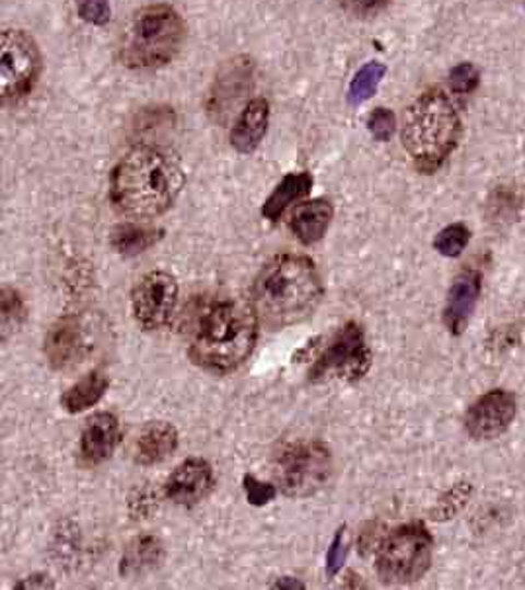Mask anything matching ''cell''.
<instances>
[{
    "label": "cell",
    "mask_w": 525,
    "mask_h": 590,
    "mask_svg": "<svg viewBox=\"0 0 525 590\" xmlns=\"http://www.w3.org/2000/svg\"><path fill=\"white\" fill-rule=\"evenodd\" d=\"M54 579H49L46 572H36V575H30V577H26V579H22V581L16 582V587H14V589H54Z\"/></svg>",
    "instance_id": "obj_35"
},
{
    "label": "cell",
    "mask_w": 525,
    "mask_h": 590,
    "mask_svg": "<svg viewBox=\"0 0 525 590\" xmlns=\"http://www.w3.org/2000/svg\"><path fill=\"white\" fill-rule=\"evenodd\" d=\"M323 293L320 274L308 256L281 253L256 276L253 305L262 325L280 331L311 317Z\"/></svg>",
    "instance_id": "obj_3"
},
{
    "label": "cell",
    "mask_w": 525,
    "mask_h": 590,
    "mask_svg": "<svg viewBox=\"0 0 525 590\" xmlns=\"http://www.w3.org/2000/svg\"><path fill=\"white\" fill-rule=\"evenodd\" d=\"M372 348L362 325L355 321H348L336 331L330 343L313 358V366L308 370V382L326 383L360 382L372 370Z\"/></svg>",
    "instance_id": "obj_8"
},
{
    "label": "cell",
    "mask_w": 525,
    "mask_h": 590,
    "mask_svg": "<svg viewBox=\"0 0 525 590\" xmlns=\"http://www.w3.org/2000/svg\"><path fill=\"white\" fill-rule=\"evenodd\" d=\"M2 328L7 333L9 331H14L24 323L26 319V303H24V298L20 296L19 290L10 288V286H2Z\"/></svg>",
    "instance_id": "obj_27"
},
{
    "label": "cell",
    "mask_w": 525,
    "mask_h": 590,
    "mask_svg": "<svg viewBox=\"0 0 525 590\" xmlns=\"http://www.w3.org/2000/svg\"><path fill=\"white\" fill-rule=\"evenodd\" d=\"M164 236L163 229L147 228L139 223H121L112 231L109 245L121 256L143 255Z\"/></svg>",
    "instance_id": "obj_23"
},
{
    "label": "cell",
    "mask_w": 525,
    "mask_h": 590,
    "mask_svg": "<svg viewBox=\"0 0 525 590\" xmlns=\"http://www.w3.org/2000/svg\"><path fill=\"white\" fill-rule=\"evenodd\" d=\"M346 527H340L336 530L335 537H332V544L328 547V554H326V575L332 579L335 575L340 572V569L345 567L346 555H348V544H346Z\"/></svg>",
    "instance_id": "obj_32"
},
{
    "label": "cell",
    "mask_w": 525,
    "mask_h": 590,
    "mask_svg": "<svg viewBox=\"0 0 525 590\" xmlns=\"http://www.w3.org/2000/svg\"><path fill=\"white\" fill-rule=\"evenodd\" d=\"M387 73V67L377 61L363 65L362 69L353 77L352 84H350V91H348V102L352 106H360L365 101H370L373 94L377 92L380 82L383 81V77Z\"/></svg>",
    "instance_id": "obj_24"
},
{
    "label": "cell",
    "mask_w": 525,
    "mask_h": 590,
    "mask_svg": "<svg viewBox=\"0 0 525 590\" xmlns=\"http://www.w3.org/2000/svg\"><path fill=\"white\" fill-rule=\"evenodd\" d=\"M459 137L462 119L442 89H428L405 109L400 139L418 173H438L455 151Z\"/></svg>",
    "instance_id": "obj_4"
},
{
    "label": "cell",
    "mask_w": 525,
    "mask_h": 590,
    "mask_svg": "<svg viewBox=\"0 0 525 590\" xmlns=\"http://www.w3.org/2000/svg\"><path fill=\"white\" fill-rule=\"evenodd\" d=\"M332 218H335V208L326 198L305 201L291 213V233L301 245H315L325 236L332 223Z\"/></svg>",
    "instance_id": "obj_19"
},
{
    "label": "cell",
    "mask_w": 525,
    "mask_h": 590,
    "mask_svg": "<svg viewBox=\"0 0 525 590\" xmlns=\"http://www.w3.org/2000/svg\"><path fill=\"white\" fill-rule=\"evenodd\" d=\"M215 485L213 467L203 458H188L164 483V497L180 507H194L208 497Z\"/></svg>",
    "instance_id": "obj_13"
},
{
    "label": "cell",
    "mask_w": 525,
    "mask_h": 590,
    "mask_svg": "<svg viewBox=\"0 0 525 590\" xmlns=\"http://www.w3.org/2000/svg\"><path fill=\"white\" fill-rule=\"evenodd\" d=\"M480 296V274L465 270L455 278L444 308L445 327L452 335H463L471 321Z\"/></svg>",
    "instance_id": "obj_16"
},
{
    "label": "cell",
    "mask_w": 525,
    "mask_h": 590,
    "mask_svg": "<svg viewBox=\"0 0 525 590\" xmlns=\"http://www.w3.org/2000/svg\"><path fill=\"white\" fill-rule=\"evenodd\" d=\"M109 380L106 373L91 372L81 378L79 382L73 383L69 390L61 395V407L71 415H79L84 410L94 407L98 401L104 397L108 391Z\"/></svg>",
    "instance_id": "obj_22"
},
{
    "label": "cell",
    "mask_w": 525,
    "mask_h": 590,
    "mask_svg": "<svg viewBox=\"0 0 525 590\" xmlns=\"http://www.w3.org/2000/svg\"><path fill=\"white\" fill-rule=\"evenodd\" d=\"M368 129L377 141L387 143L397 134V116L389 108H375L368 119Z\"/></svg>",
    "instance_id": "obj_28"
},
{
    "label": "cell",
    "mask_w": 525,
    "mask_h": 590,
    "mask_svg": "<svg viewBox=\"0 0 525 590\" xmlns=\"http://www.w3.org/2000/svg\"><path fill=\"white\" fill-rule=\"evenodd\" d=\"M270 124V104L266 99H253L231 129V146L235 151L250 154L262 143Z\"/></svg>",
    "instance_id": "obj_17"
},
{
    "label": "cell",
    "mask_w": 525,
    "mask_h": 590,
    "mask_svg": "<svg viewBox=\"0 0 525 590\" xmlns=\"http://www.w3.org/2000/svg\"><path fill=\"white\" fill-rule=\"evenodd\" d=\"M94 348V335L86 323V319L77 313H67L63 317L57 319L54 325L49 327L46 336L47 362L49 366L61 372V370H71L74 366L91 355Z\"/></svg>",
    "instance_id": "obj_11"
},
{
    "label": "cell",
    "mask_w": 525,
    "mask_h": 590,
    "mask_svg": "<svg viewBox=\"0 0 525 590\" xmlns=\"http://www.w3.org/2000/svg\"><path fill=\"white\" fill-rule=\"evenodd\" d=\"M471 493L472 489L469 483H457V485H453L452 489L447 490L444 497L438 500L434 509L430 510V518L435 520V522H442V520H450V518L455 517L467 505Z\"/></svg>",
    "instance_id": "obj_26"
},
{
    "label": "cell",
    "mask_w": 525,
    "mask_h": 590,
    "mask_svg": "<svg viewBox=\"0 0 525 590\" xmlns=\"http://www.w3.org/2000/svg\"><path fill=\"white\" fill-rule=\"evenodd\" d=\"M186 39L180 12L153 4L136 12L119 39V61L127 69H156L171 63Z\"/></svg>",
    "instance_id": "obj_5"
},
{
    "label": "cell",
    "mask_w": 525,
    "mask_h": 590,
    "mask_svg": "<svg viewBox=\"0 0 525 590\" xmlns=\"http://www.w3.org/2000/svg\"><path fill=\"white\" fill-rule=\"evenodd\" d=\"M272 589L278 590H303L305 589V582H301L295 577H281L278 581L272 582Z\"/></svg>",
    "instance_id": "obj_36"
},
{
    "label": "cell",
    "mask_w": 525,
    "mask_h": 590,
    "mask_svg": "<svg viewBox=\"0 0 525 590\" xmlns=\"http://www.w3.org/2000/svg\"><path fill=\"white\" fill-rule=\"evenodd\" d=\"M163 562V542L156 536H151V534H143V536H137L131 544L127 545L124 557L119 562V575L124 579L141 577V575L154 571Z\"/></svg>",
    "instance_id": "obj_20"
},
{
    "label": "cell",
    "mask_w": 525,
    "mask_h": 590,
    "mask_svg": "<svg viewBox=\"0 0 525 590\" xmlns=\"http://www.w3.org/2000/svg\"><path fill=\"white\" fill-rule=\"evenodd\" d=\"M479 84V71L475 65L459 63L450 73V86L455 94H471Z\"/></svg>",
    "instance_id": "obj_31"
},
{
    "label": "cell",
    "mask_w": 525,
    "mask_h": 590,
    "mask_svg": "<svg viewBox=\"0 0 525 590\" xmlns=\"http://www.w3.org/2000/svg\"><path fill=\"white\" fill-rule=\"evenodd\" d=\"M258 313L253 301L218 298L206 303L191 328L188 356L206 372H235L250 358L258 340Z\"/></svg>",
    "instance_id": "obj_2"
},
{
    "label": "cell",
    "mask_w": 525,
    "mask_h": 590,
    "mask_svg": "<svg viewBox=\"0 0 525 590\" xmlns=\"http://www.w3.org/2000/svg\"><path fill=\"white\" fill-rule=\"evenodd\" d=\"M389 0H342V7L355 16H372L380 12Z\"/></svg>",
    "instance_id": "obj_34"
},
{
    "label": "cell",
    "mask_w": 525,
    "mask_h": 590,
    "mask_svg": "<svg viewBox=\"0 0 525 590\" xmlns=\"http://www.w3.org/2000/svg\"><path fill=\"white\" fill-rule=\"evenodd\" d=\"M313 188L311 173H293L281 178L276 190L264 201L262 216L270 221H280L281 216L291 208L295 201L305 200Z\"/></svg>",
    "instance_id": "obj_21"
},
{
    "label": "cell",
    "mask_w": 525,
    "mask_h": 590,
    "mask_svg": "<svg viewBox=\"0 0 525 590\" xmlns=\"http://www.w3.org/2000/svg\"><path fill=\"white\" fill-rule=\"evenodd\" d=\"M156 497H154L153 489L151 487H141V489L133 490V495L129 497V512L133 514V518H151L154 510H156Z\"/></svg>",
    "instance_id": "obj_33"
},
{
    "label": "cell",
    "mask_w": 525,
    "mask_h": 590,
    "mask_svg": "<svg viewBox=\"0 0 525 590\" xmlns=\"http://www.w3.org/2000/svg\"><path fill=\"white\" fill-rule=\"evenodd\" d=\"M178 282L173 274L153 270L131 290V311L143 331H159L173 321L178 305Z\"/></svg>",
    "instance_id": "obj_10"
},
{
    "label": "cell",
    "mask_w": 525,
    "mask_h": 590,
    "mask_svg": "<svg viewBox=\"0 0 525 590\" xmlns=\"http://www.w3.org/2000/svg\"><path fill=\"white\" fill-rule=\"evenodd\" d=\"M332 454L320 440H295L276 458V479L285 497L307 499L323 489L332 475Z\"/></svg>",
    "instance_id": "obj_7"
},
{
    "label": "cell",
    "mask_w": 525,
    "mask_h": 590,
    "mask_svg": "<svg viewBox=\"0 0 525 590\" xmlns=\"http://www.w3.org/2000/svg\"><path fill=\"white\" fill-rule=\"evenodd\" d=\"M434 540L422 522H408L381 537L375 554V571L385 585H412L424 577L432 565Z\"/></svg>",
    "instance_id": "obj_6"
},
{
    "label": "cell",
    "mask_w": 525,
    "mask_h": 590,
    "mask_svg": "<svg viewBox=\"0 0 525 590\" xmlns=\"http://www.w3.org/2000/svg\"><path fill=\"white\" fill-rule=\"evenodd\" d=\"M42 69L36 42L22 30H4L0 36V94L2 102L20 101L34 91Z\"/></svg>",
    "instance_id": "obj_9"
},
{
    "label": "cell",
    "mask_w": 525,
    "mask_h": 590,
    "mask_svg": "<svg viewBox=\"0 0 525 590\" xmlns=\"http://www.w3.org/2000/svg\"><path fill=\"white\" fill-rule=\"evenodd\" d=\"M471 241V231L463 223H453L442 229L434 239V248L442 256L457 258Z\"/></svg>",
    "instance_id": "obj_25"
},
{
    "label": "cell",
    "mask_w": 525,
    "mask_h": 590,
    "mask_svg": "<svg viewBox=\"0 0 525 590\" xmlns=\"http://www.w3.org/2000/svg\"><path fill=\"white\" fill-rule=\"evenodd\" d=\"M121 440L119 418L102 410L92 415L81 432V462L86 467H98L116 452Z\"/></svg>",
    "instance_id": "obj_14"
},
{
    "label": "cell",
    "mask_w": 525,
    "mask_h": 590,
    "mask_svg": "<svg viewBox=\"0 0 525 590\" xmlns=\"http://www.w3.org/2000/svg\"><path fill=\"white\" fill-rule=\"evenodd\" d=\"M184 184L186 174L173 153L161 147L139 146L114 166L109 200L126 218H159L173 208Z\"/></svg>",
    "instance_id": "obj_1"
},
{
    "label": "cell",
    "mask_w": 525,
    "mask_h": 590,
    "mask_svg": "<svg viewBox=\"0 0 525 590\" xmlns=\"http://www.w3.org/2000/svg\"><path fill=\"white\" fill-rule=\"evenodd\" d=\"M243 489H245L248 505H253V507H266L268 502H272L276 493H278L276 485L260 482L250 473H246L245 477H243Z\"/></svg>",
    "instance_id": "obj_29"
},
{
    "label": "cell",
    "mask_w": 525,
    "mask_h": 590,
    "mask_svg": "<svg viewBox=\"0 0 525 590\" xmlns=\"http://www.w3.org/2000/svg\"><path fill=\"white\" fill-rule=\"evenodd\" d=\"M516 410V397L510 391H489L467 410L465 430L475 440H494L514 423Z\"/></svg>",
    "instance_id": "obj_12"
},
{
    "label": "cell",
    "mask_w": 525,
    "mask_h": 590,
    "mask_svg": "<svg viewBox=\"0 0 525 590\" xmlns=\"http://www.w3.org/2000/svg\"><path fill=\"white\" fill-rule=\"evenodd\" d=\"M253 81V65L245 57L229 61L223 67V73L219 74L218 81L209 94V112H225L231 108L238 99L245 96Z\"/></svg>",
    "instance_id": "obj_18"
},
{
    "label": "cell",
    "mask_w": 525,
    "mask_h": 590,
    "mask_svg": "<svg viewBox=\"0 0 525 590\" xmlns=\"http://www.w3.org/2000/svg\"><path fill=\"white\" fill-rule=\"evenodd\" d=\"M180 444V435L176 427L164 420H151L137 432L133 444V460L137 465L153 467L173 458Z\"/></svg>",
    "instance_id": "obj_15"
},
{
    "label": "cell",
    "mask_w": 525,
    "mask_h": 590,
    "mask_svg": "<svg viewBox=\"0 0 525 590\" xmlns=\"http://www.w3.org/2000/svg\"><path fill=\"white\" fill-rule=\"evenodd\" d=\"M77 12L92 26H106L112 16L109 0H77Z\"/></svg>",
    "instance_id": "obj_30"
}]
</instances>
